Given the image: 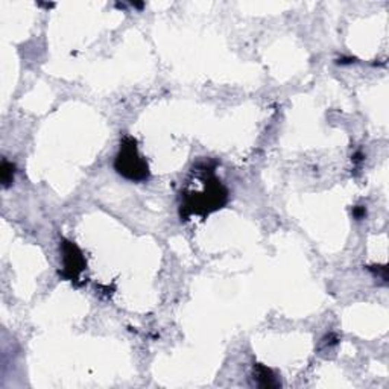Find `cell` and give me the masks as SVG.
I'll list each match as a JSON object with an SVG mask.
<instances>
[{
  "label": "cell",
  "mask_w": 389,
  "mask_h": 389,
  "mask_svg": "<svg viewBox=\"0 0 389 389\" xmlns=\"http://www.w3.org/2000/svg\"><path fill=\"white\" fill-rule=\"evenodd\" d=\"M61 253H62V273L61 275L64 279L76 281L82 274L86 268V260L82 257V253L75 243L68 240H62L61 243Z\"/></svg>",
  "instance_id": "obj_3"
},
{
  "label": "cell",
  "mask_w": 389,
  "mask_h": 389,
  "mask_svg": "<svg viewBox=\"0 0 389 389\" xmlns=\"http://www.w3.org/2000/svg\"><path fill=\"white\" fill-rule=\"evenodd\" d=\"M14 175H16V166L8 162V160H3L2 166H0V178H2V186L5 189L12 184Z\"/></svg>",
  "instance_id": "obj_5"
},
{
  "label": "cell",
  "mask_w": 389,
  "mask_h": 389,
  "mask_svg": "<svg viewBox=\"0 0 389 389\" xmlns=\"http://www.w3.org/2000/svg\"><path fill=\"white\" fill-rule=\"evenodd\" d=\"M253 379L255 381V385L260 386V388H277V386H280V381L277 380V377L274 376L273 371H271L269 368L260 365V364L254 365Z\"/></svg>",
  "instance_id": "obj_4"
},
{
  "label": "cell",
  "mask_w": 389,
  "mask_h": 389,
  "mask_svg": "<svg viewBox=\"0 0 389 389\" xmlns=\"http://www.w3.org/2000/svg\"><path fill=\"white\" fill-rule=\"evenodd\" d=\"M199 169V166H198ZM214 168H208V164L199 169L203 190H192L187 187L181 192V205H179V216L181 221H187L192 214H208L222 208L227 203L228 193L221 179L214 177Z\"/></svg>",
  "instance_id": "obj_1"
},
{
  "label": "cell",
  "mask_w": 389,
  "mask_h": 389,
  "mask_svg": "<svg viewBox=\"0 0 389 389\" xmlns=\"http://www.w3.org/2000/svg\"><path fill=\"white\" fill-rule=\"evenodd\" d=\"M114 168L119 175L129 181L142 183L149 179V168L145 160L138 155L136 138L127 136L121 143L119 154L116 157Z\"/></svg>",
  "instance_id": "obj_2"
},
{
  "label": "cell",
  "mask_w": 389,
  "mask_h": 389,
  "mask_svg": "<svg viewBox=\"0 0 389 389\" xmlns=\"http://www.w3.org/2000/svg\"><path fill=\"white\" fill-rule=\"evenodd\" d=\"M353 216L356 221H362L366 216V208L365 207H354Z\"/></svg>",
  "instance_id": "obj_6"
}]
</instances>
